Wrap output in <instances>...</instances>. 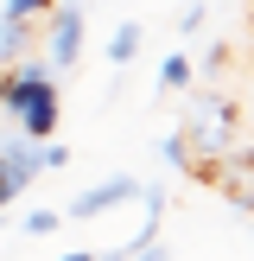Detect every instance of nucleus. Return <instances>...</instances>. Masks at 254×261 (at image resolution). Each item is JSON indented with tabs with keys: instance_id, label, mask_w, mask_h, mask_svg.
<instances>
[{
	"instance_id": "1",
	"label": "nucleus",
	"mask_w": 254,
	"mask_h": 261,
	"mask_svg": "<svg viewBox=\"0 0 254 261\" xmlns=\"http://www.w3.org/2000/svg\"><path fill=\"white\" fill-rule=\"evenodd\" d=\"M0 115L19 127L25 140H51L64 121V89H57V70L45 58H13L0 64Z\"/></svg>"
},
{
	"instance_id": "5",
	"label": "nucleus",
	"mask_w": 254,
	"mask_h": 261,
	"mask_svg": "<svg viewBox=\"0 0 254 261\" xmlns=\"http://www.w3.org/2000/svg\"><path fill=\"white\" fill-rule=\"evenodd\" d=\"M140 38H146V32H140V19H121V25L108 32V64H114V70H134Z\"/></svg>"
},
{
	"instance_id": "11",
	"label": "nucleus",
	"mask_w": 254,
	"mask_h": 261,
	"mask_svg": "<svg viewBox=\"0 0 254 261\" xmlns=\"http://www.w3.org/2000/svg\"><path fill=\"white\" fill-rule=\"evenodd\" d=\"M229 58H235V51H229V38H216V45L203 51V64H197V70H203V76H223V70H229Z\"/></svg>"
},
{
	"instance_id": "12",
	"label": "nucleus",
	"mask_w": 254,
	"mask_h": 261,
	"mask_svg": "<svg viewBox=\"0 0 254 261\" xmlns=\"http://www.w3.org/2000/svg\"><path fill=\"white\" fill-rule=\"evenodd\" d=\"M203 19H210V7H184V19H178V32H184V38H190V32H203Z\"/></svg>"
},
{
	"instance_id": "6",
	"label": "nucleus",
	"mask_w": 254,
	"mask_h": 261,
	"mask_svg": "<svg viewBox=\"0 0 254 261\" xmlns=\"http://www.w3.org/2000/svg\"><path fill=\"white\" fill-rule=\"evenodd\" d=\"M25 45H32V19H7L0 13V64L25 58Z\"/></svg>"
},
{
	"instance_id": "4",
	"label": "nucleus",
	"mask_w": 254,
	"mask_h": 261,
	"mask_svg": "<svg viewBox=\"0 0 254 261\" xmlns=\"http://www.w3.org/2000/svg\"><path fill=\"white\" fill-rule=\"evenodd\" d=\"M134 198H140V178L114 172V178H96L89 191H76V204H64V217H76V223H83V217H108L114 204H134Z\"/></svg>"
},
{
	"instance_id": "14",
	"label": "nucleus",
	"mask_w": 254,
	"mask_h": 261,
	"mask_svg": "<svg viewBox=\"0 0 254 261\" xmlns=\"http://www.w3.org/2000/svg\"><path fill=\"white\" fill-rule=\"evenodd\" d=\"M57 261H96V255H89V249H76V255H57Z\"/></svg>"
},
{
	"instance_id": "7",
	"label": "nucleus",
	"mask_w": 254,
	"mask_h": 261,
	"mask_svg": "<svg viewBox=\"0 0 254 261\" xmlns=\"http://www.w3.org/2000/svg\"><path fill=\"white\" fill-rule=\"evenodd\" d=\"M197 83V64H190V51H172V58L159 64V89L172 96V89H190Z\"/></svg>"
},
{
	"instance_id": "8",
	"label": "nucleus",
	"mask_w": 254,
	"mask_h": 261,
	"mask_svg": "<svg viewBox=\"0 0 254 261\" xmlns=\"http://www.w3.org/2000/svg\"><path fill=\"white\" fill-rule=\"evenodd\" d=\"M159 160H165V166H178V172H184V166H197V160H190L184 127H178V134H159Z\"/></svg>"
},
{
	"instance_id": "13",
	"label": "nucleus",
	"mask_w": 254,
	"mask_h": 261,
	"mask_svg": "<svg viewBox=\"0 0 254 261\" xmlns=\"http://www.w3.org/2000/svg\"><path fill=\"white\" fill-rule=\"evenodd\" d=\"M127 261H172V249H165V242H146V249H134Z\"/></svg>"
},
{
	"instance_id": "15",
	"label": "nucleus",
	"mask_w": 254,
	"mask_h": 261,
	"mask_svg": "<svg viewBox=\"0 0 254 261\" xmlns=\"http://www.w3.org/2000/svg\"><path fill=\"white\" fill-rule=\"evenodd\" d=\"M241 115H248V121H254V89H248V102H241Z\"/></svg>"
},
{
	"instance_id": "10",
	"label": "nucleus",
	"mask_w": 254,
	"mask_h": 261,
	"mask_svg": "<svg viewBox=\"0 0 254 261\" xmlns=\"http://www.w3.org/2000/svg\"><path fill=\"white\" fill-rule=\"evenodd\" d=\"M64 229V211H25V236H57Z\"/></svg>"
},
{
	"instance_id": "2",
	"label": "nucleus",
	"mask_w": 254,
	"mask_h": 261,
	"mask_svg": "<svg viewBox=\"0 0 254 261\" xmlns=\"http://www.w3.org/2000/svg\"><path fill=\"white\" fill-rule=\"evenodd\" d=\"M184 140H190V160H223L229 147L241 140V102H229V96H203L197 109L184 115Z\"/></svg>"
},
{
	"instance_id": "3",
	"label": "nucleus",
	"mask_w": 254,
	"mask_h": 261,
	"mask_svg": "<svg viewBox=\"0 0 254 261\" xmlns=\"http://www.w3.org/2000/svg\"><path fill=\"white\" fill-rule=\"evenodd\" d=\"M76 58H83V0H57L45 13V64L76 70Z\"/></svg>"
},
{
	"instance_id": "9",
	"label": "nucleus",
	"mask_w": 254,
	"mask_h": 261,
	"mask_svg": "<svg viewBox=\"0 0 254 261\" xmlns=\"http://www.w3.org/2000/svg\"><path fill=\"white\" fill-rule=\"evenodd\" d=\"M51 7H57V0H0V13H7V19H45Z\"/></svg>"
}]
</instances>
